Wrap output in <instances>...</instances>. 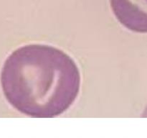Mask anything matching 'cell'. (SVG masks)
Instances as JSON below:
<instances>
[{"mask_svg": "<svg viewBox=\"0 0 147 138\" xmlns=\"http://www.w3.org/2000/svg\"><path fill=\"white\" fill-rule=\"evenodd\" d=\"M78 66L60 49L30 44L4 61L0 80L7 101L32 117L52 118L74 103L80 89Z\"/></svg>", "mask_w": 147, "mask_h": 138, "instance_id": "1", "label": "cell"}, {"mask_svg": "<svg viewBox=\"0 0 147 138\" xmlns=\"http://www.w3.org/2000/svg\"><path fill=\"white\" fill-rule=\"evenodd\" d=\"M118 21L127 30L147 33V0H110Z\"/></svg>", "mask_w": 147, "mask_h": 138, "instance_id": "2", "label": "cell"}]
</instances>
